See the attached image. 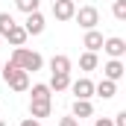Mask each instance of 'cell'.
<instances>
[{
	"label": "cell",
	"instance_id": "obj_1",
	"mask_svg": "<svg viewBox=\"0 0 126 126\" xmlns=\"http://www.w3.org/2000/svg\"><path fill=\"white\" fill-rule=\"evenodd\" d=\"M9 62L15 64V67H21V70H27V73H35V70H41V67H44L41 53H35V50H30V47H15Z\"/></svg>",
	"mask_w": 126,
	"mask_h": 126
},
{
	"label": "cell",
	"instance_id": "obj_2",
	"mask_svg": "<svg viewBox=\"0 0 126 126\" xmlns=\"http://www.w3.org/2000/svg\"><path fill=\"white\" fill-rule=\"evenodd\" d=\"M0 76H3V82H6L12 91H18V94L30 91V73H27V70H21V67H15L12 62L0 64Z\"/></svg>",
	"mask_w": 126,
	"mask_h": 126
},
{
	"label": "cell",
	"instance_id": "obj_3",
	"mask_svg": "<svg viewBox=\"0 0 126 126\" xmlns=\"http://www.w3.org/2000/svg\"><path fill=\"white\" fill-rule=\"evenodd\" d=\"M73 21H76L82 30H97V24H100V12H97V6H79V9L73 12Z\"/></svg>",
	"mask_w": 126,
	"mask_h": 126
},
{
	"label": "cell",
	"instance_id": "obj_4",
	"mask_svg": "<svg viewBox=\"0 0 126 126\" xmlns=\"http://www.w3.org/2000/svg\"><path fill=\"white\" fill-rule=\"evenodd\" d=\"M76 100H91L94 97V82L88 79V76H79V79H70V85H67Z\"/></svg>",
	"mask_w": 126,
	"mask_h": 126
},
{
	"label": "cell",
	"instance_id": "obj_5",
	"mask_svg": "<svg viewBox=\"0 0 126 126\" xmlns=\"http://www.w3.org/2000/svg\"><path fill=\"white\" fill-rule=\"evenodd\" d=\"M123 76H126V64H123V59H109V62L103 64V79L120 82Z\"/></svg>",
	"mask_w": 126,
	"mask_h": 126
},
{
	"label": "cell",
	"instance_id": "obj_6",
	"mask_svg": "<svg viewBox=\"0 0 126 126\" xmlns=\"http://www.w3.org/2000/svg\"><path fill=\"white\" fill-rule=\"evenodd\" d=\"M100 50H106L109 53V59H123L126 56V41L120 38V35H111V38H106L103 41V47Z\"/></svg>",
	"mask_w": 126,
	"mask_h": 126
},
{
	"label": "cell",
	"instance_id": "obj_7",
	"mask_svg": "<svg viewBox=\"0 0 126 126\" xmlns=\"http://www.w3.org/2000/svg\"><path fill=\"white\" fill-rule=\"evenodd\" d=\"M76 3L73 0H53V18L56 21H73Z\"/></svg>",
	"mask_w": 126,
	"mask_h": 126
},
{
	"label": "cell",
	"instance_id": "obj_8",
	"mask_svg": "<svg viewBox=\"0 0 126 126\" xmlns=\"http://www.w3.org/2000/svg\"><path fill=\"white\" fill-rule=\"evenodd\" d=\"M44 15L41 12H30L27 15V21H24V30H27V35H41L44 32Z\"/></svg>",
	"mask_w": 126,
	"mask_h": 126
},
{
	"label": "cell",
	"instance_id": "obj_9",
	"mask_svg": "<svg viewBox=\"0 0 126 126\" xmlns=\"http://www.w3.org/2000/svg\"><path fill=\"white\" fill-rule=\"evenodd\" d=\"M53 111V100H30V117L41 120V117H50Z\"/></svg>",
	"mask_w": 126,
	"mask_h": 126
},
{
	"label": "cell",
	"instance_id": "obj_10",
	"mask_svg": "<svg viewBox=\"0 0 126 126\" xmlns=\"http://www.w3.org/2000/svg\"><path fill=\"white\" fill-rule=\"evenodd\" d=\"M103 41H106V38H103V32H100V30H85L82 47H85V50H91V53H97V50L103 47Z\"/></svg>",
	"mask_w": 126,
	"mask_h": 126
},
{
	"label": "cell",
	"instance_id": "obj_11",
	"mask_svg": "<svg viewBox=\"0 0 126 126\" xmlns=\"http://www.w3.org/2000/svg\"><path fill=\"white\" fill-rule=\"evenodd\" d=\"M27 38H30V35H27V30H24L21 24H15L12 30L6 32V41H9L12 47H24V44H27Z\"/></svg>",
	"mask_w": 126,
	"mask_h": 126
},
{
	"label": "cell",
	"instance_id": "obj_12",
	"mask_svg": "<svg viewBox=\"0 0 126 126\" xmlns=\"http://www.w3.org/2000/svg\"><path fill=\"white\" fill-rule=\"evenodd\" d=\"M94 94L103 97V100H111V97L117 94V82H111V79H100L94 85Z\"/></svg>",
	"mask_w": 126,
	"mask_h": 126
},
{
	"label": "cell",
	"instance_id": "obj_13",
	"mask_svg": "<svg viewBox=\"0 0 126 126\" xmlns=\"http://www.w3.org/2000/svg\"><path fill=\"white\" fill-rule=\"evenodd\" d=\"M70 114H73L76 120H82V117H91V114H94V106H91V100H73V109H70Z\"/></svg>",
	"mask_w": 126,
	"mask_h": 126
},
{
	"label": "cell",
	"instance_id": "obj_14",
	"mask_svg": "<svg viewBox=\"0 0 126 126\" xmlns=\"http://www.w3.org/2000/svg\"><path fill=\"white\" fill-rule=\"evenodd\" d=\"M50 70H53V73H70V59H67L64 53L53 56V59H50Z\"/></svg>",
	"mask_w": 126,
	"mask_h": 126
},
{
	"label": "cell",
	"instance_id": "obj_15",
	"mask_svg": "<svg viewBox=\"0 0 126 126\" xmlns=\"http://www.w3.org/2000/svg\"><path fill=\"white\" fill-rule=\"evenodd\" d=\"M70 85V73H53L50 76V91H67Z\"/></svg>",
	"mask_w": 126,
	"mask_h": 126
},
{
	"label": "cell",
	"instance_id": "obj_16",
	"mask_svg": "<svg viewBox=\"0 0 126 126\" xmlns=\"http://www.w3.org/2000/svg\"><path fill=\"white\" fill-rule=\"evenodd\" d=\"M97 64H100V59H97V53H91V50H85L79 56V67L82 70H97Z\"/></svg>",
	"mask_w": 126,
	"mask_h": 126
},
{
	"label": "cell",
	"instance_id": "obj_17",
	"mask_svg": "<svg viewBox=\"0 0 126 126\" xmlns=\"http://www.w3.org/2000/svg\"><path fill=\"white\" fill-rule=\"evenodd\" d=\"M30 91H32V100H50L53 97V91H50V85H44V82H38V85H30Z\"/></svg>",
	"mask_w": 126,
	"mask_h": 126
},
{
	"label": "cell",
	"instance_id": "obj_18",
	"mask_svg": "<svg viewBox=\"0 0 126 126\" xmlns=\"http://www.w3.org/2000/svg\"><path fill=\"white\" fill-rule=\"evenodd\" d=\"M15 27V18L9 15V12H0V38H6V32Z\"/></svg>",
	"mask_w": 126,
	"mask_h": 126
},
{
	"label": "cell",
	"instance_id": "obj_19",
	"mask_svg": "<svg viewBox=\"0 0 126 126\" xmlns=\"http://www.w3.org/2000/svg\"><path fill=\"white\" fill-rule=\"evenodd\" d=\"M15 6L24 12V15H30V12H38V6H41V0H15Z\"/></svg>",
	"mask_w": 126,
	"mask_h": 126
},
{
	"label": "cell",
	"instance_id": "obj_20",
	"mask_svg": "<svg viewBox=\"0 0 126 126\" xmlns=\"http://www.w3.org/2000/svg\"><path fill=\"white\" fill-rule=\"evenodd\" d=\"M111 12H114V18H117V21H126V0H114Z\"/></svg>",
	"mask_w": 126,
	"mask_h": 126
},
{
	"label": "cell",
	"instance_id": "obj_21",
	"mask_svg": "<svg viewBox=\"0 0 126 126\" xmlns=\"http://www.w3.org/2000/svg\"><path fill=\"white\" fill-rule=\"evenodd\" d=\"M114 126H126V111H117L114 114V120H111Z\"/></svg>",
	"mask_w": 126,
	"mask_h": 126
},
{
	"label": "cell",
	"instance_id": "obj_22",
	"mask_svg": "<svg viewBox=\"0 0 126 126\" xmlns=\"http://www.w3.org/2000/svg\"><path fill=\"white\" fill-rule=\"evenodd\" d=\"M59 126H79V120L70 114V117H62V120H59Z\"/></svg>",
	"mask_w": 126,
	"mask_h": 126
},
{
	"label": "cell",
	"instance_id": "obj_23",
	"mask_svg": "<svg viewBox=\"0 0 126 126\" xmlns=\"http://www.w3.org/2000/svg\"><path fill=\"white\" fill-rule=\"evenodd\" d=\"M94 126H114V123H111V117H97Z\"/></svg>",
	"mask_w": 126,
	"mask_h": 126
},
{
	"label": "cell",
	"instance_id": "obj_24",
	"mask_svg": "<svg viewBox=\"0 0 126 126\" xmlns=\"http://www.w3.org/2000/svg\"><path fill=\"white\" fill-rule=\"evenodd\" d=\"M21 126H41V120H35V117H27V120H21Z\"/></svg>",
	"mask_w": 126,
	"mask_h": 126
},
{
	"label": "cell",
	"instance_id": "obj_25",
	"mask_svg": "<svg viewBox=\"0 0 126 126\" xmlns=\"http://www.w3.org/2000/svg\"><path fill=\"white\" fill-rule=\"evenodd\" d=\"M0 126H6V123H3V120H0Z\"/></svg>",
	"mask_w": 126,
	"mask_h": 126
},
{
	"label": "cell",
	"instance_id": "obj_26",
	"mask_svg": "<svg viewBox=\"0 0 126 126\" xmlns=\"http://www.w3.org/2000/svg\"><path fill=\"white\" fill-rule=\"evenodd\" d=\"M0 41H3V38H0Z\"/></svg>",
	"mask_w": 126,
	"mask_h": 126
},
{
	"label": "cell",
	"instance_id": "obj_27",
	"mask_svg": "<svg viewBox=\"0 0 126 126\" xmlns=\"http://www.w3.org/2000/svg\"><path fill=\"white\" fill-rule=\"evenodd\" d=\"M0 64H3V62H0Z\"/></svg>",
	"mask_w": 126,
	"mask_h": 126
}]
</instances>
